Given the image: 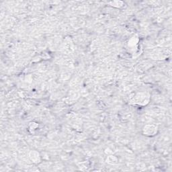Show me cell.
Listing matches in <instances>:
<instances>
[{"instance_id": "6da1fadb", "label": "cell", "mask_w": 172, "mask_h": 172, "mask_svg": "<svg viewBox=\"0 0 172 172\" xmlns=\"http://www.w3.org/2000/svg\"><path fill=\"white\" fill-rule=\"evenodd\" d=\"M143 130H144L145 134H146L147 135H153L156 132L157 129L156 127L152 125H147L144 128Z\"/></svg>"}]
</instances>
